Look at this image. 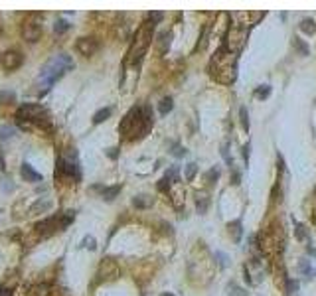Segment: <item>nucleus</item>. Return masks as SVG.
<instances>
[{
  "mask_svg": "<svg viewBox=\"0 0 316 296\" xmlns=\"http://www.w3.org/2000/svg\"><path fill=\"white\" fill-rule=\"evenodd\" d=\"M208 73L223 85L233 83L237 77V54H233L225 46H221L220 50L214 52V56L208 63Z\"/></svg>",
  "mask_w": 316,
  "mask_h": 296,
  "instance_id": "obj_1",
  "label": "nucleus"
},
{
  "mask_svg": "<svg viewBox=\"0 0 316 296\" xmlns=\"http://www.w3.org/2000/svg\"><path fill=\"white\" fill-rule=\"evenodd\" d=\"M152 124L150 107H132L121 122V132L125 140H138L142 138Z\"/></svg>",
  "mask_w": 316,
  "mask_h": 296,
  "instance_id": "obj_2",
  "label": "nucleus"
},
{
  "mask_svg": "<svg viewBox=\"0 0 316 296\" xmlns=\"http://www.w3.org/2000/svg\"><path fill=\"white\" fill-rule=\"evenodd\" d=\"M73 69V59L67 56V54H60L56 58H52L44 67H42V73H40V87H42V93L50 91L54 83H58L67 71Z\"/></svg>",
  "mask_w": 316,
  "mask_h": 296,
  "instance_id": "obj_3",
  "label": "nucleus"
},
{
  "mask_svg": "<svg viewBox=\"0 0 316 296\" xmlns=\"http://www.w3.org/2000/svg\"><path fill=\"white\" fill-rule=\"evenodd\" d=\"M152 32H154V26L146 20L134 34L132 38V44H130V50H128V63L130 65H138L146 54V48L150 46V40H152Z\"/></svg>",
  "mask_w": 316,
  "mask_h": 296,
  "instance_id": "obj_4",
  "label": "nucleus"
},
{
  "mask_svg": "<svg viewBox=\"0 0 316 296\" xmlns=\"http://www.w3.org/2000/svg\"><path fill=\"white\" fill-rule=\"evenodd\" d=\"M16 117H18V120L20 122H30V124H38V126H50V113L42 107V105H38V103H26V105H22L20 109H18V113H16Z\"/></svg>",
  "mask_w": 316,
  "mask_h": 296,
  "instance_id": "obj_5",
  "label": "nucleus"
},
{
  "mask_svg": "<svg viewBox=\"0 0 316 296\" xmlns=\"http://www.w3.org/2000/svg\"><path fill=\"white\" fill-rule=\"evenodd\" d=\"M75 219V211H63L60 215H54V217H48L44 221H38L36 223V231L42 233V235H52L56 231H62L65 229L67 225H71V221Z\"/></svg>",
  "mask_w": 316,
  "mask_h": 296,
  "instance_id": "obj_6",
  "label": "nucleus"
},
{
  "mask_svg": "<svg viewBox=\"0 0 316 296\" xmlns=\"http://www.w3.org/2000/svg\"><path fill=\"white\" fill-rule=\"evenodd\" d=\"M20 34H22V40H24V42H28V44H36V42H40V38H42V34H44V28H42L40 18H38V16H30V18H26V20L22 22V30H20Z\"/></svg>",
  "mask_w": 316,
  "mask_h": 296,
  "instance_id": "obj_7",
  "label": "nucleus"
},
{
  "mask_svg": "<svg viewBox=\"0 0 316 296\" xmlns=\"http://www.w3.org/2000/svg\"><path fill=\"white\" fill-rule=\"evenodd\" d=\"M119 272H121V270H119L117 261L105 257V259L99 263V266H97V280H99V282L115 280V278H119Z\"/></svg>",
  "mask_w": 316,
  "mask_h": 296,
  "instance_id": "obj_8",
  "label": "nucleus"
},
{
  "mask_svg": "<svg viewBox=\"0 0 316 296\" xmlns=\"http://www.w3.org/2000/svg\"><path fill=\"white\" fill-rule=\"evenodd\" d=\"M0 63H2V67L6 71H16L24 63V56L18 50H6L2 56H0Z\"/></svg>",
  "mask_w": 316,
  "mask_h": 296,
  "instance_id": "obj_9",
  "label": "nucleus"
},
{
  "mask_svg": "<svg viewBox=\"0 0 316 296\" xmlns=\"http://www.w3.org/2000/svg\"><path fill=\"white\" fill-rule=\"evenodd\" d=\"M75 50H77L81 56L91 58V56L99 50V44H97L95 38H79V40L75 42Z\"/></svg>",
  "mask_w": 316,
  "mask_h": 296,
  "instance_id": "obj_10",
  "label": "nucleus"
},
{
  "mask_svg": "<svg viewBox=\"0 0 316 296\" xmlns=\"http://www.w3.org/2000/svg\"><path fill=\"white\" fill-rule=\"evenodd\" d=\"M60 168L63 170L65 176H69V178H73V180H81V168H79L77 162H71V160H65V158H63V162L60 160Z\"/></svg>",
  "mask_w": 316,
  "mask_h": 296,
  "instance_id": "obj_11",
  "label": "nucleus"
},
{
  "mask_svg": "<svg viewBox=\"0 0 316 296\" xmlns=\"http://www.w3.org/2000/svg\"><path fill=\"white\" fill-rule=\"evenodd\" d=\"M20 176H22L24 182H42V174L36 172L28 162H24V164L20 166Z\"/></svg>",
  "mask_w": 316,
  "mask_h": 296,
  "instance_id": "obj_12",
  "label": "nucleus"
},
{
  "mask_svg": "<svg viewBox=\"0 0 316 296\" xmlns=\"http://www.w3.org/2000/svg\"><path fill=\"white\" fill-rule=\"evenodd\" d=\"M52 207H54V202L50 198H40L30 206V213H48Z\"/></svg>",
  "mask_w": 316,
  "mask_h": 296,
  "instance_id": "obj_13",
  "label": "nucleus"
},
{
  "mask_svg": "<svg viewBox=\"0 0 316 296\" xmlns=\"http://www.w3.org/2000/svg\"><path fill=\"white\" fill-rule=\"evenodd\" d=\"M152 204H154V198H152V196H148V194H138V196H134V198H132V206H134L136 209L152 207Z\"/></svg>",
  "mask_w": 316,
  "mask_h": 296,
  "instance_id": "obj_14",
  "label": "nucleus"
},
{
  "mask_svg": "<svg viewBox=\"0 0 316 296\" xmlns=\"http://www.w3.org/2000/svg\"><path fill=\"white\" fill-rule=\"evenodd\" d=\"M227 231L233 239V243H239L241 241V235H243V225H241V219H235V221H229L227 223Z\"/></svg>",
  "mask_w": 316,
  "mask_h": 296,
  "instance_id": "obj_15",
  "label": "nucleus"
},
{
  "mask_svg": "<svg viewBox=\"0 0 316 296\" xmlns=\"http://www.w3.org/2000/svg\"><path fill=\"white\" fill-rule=\"evenodd\" d=\"M194 200H196V209H198V213L204 215V213L208 211V207H210V198H208L204 192H196V194H194Z\"/></svg>",
  "mask_w": 316,
  "mask_h": 296,
  "instance_id": "obj_16",
  "label": "nucleus"
},
{
  "mask_svg": "<svg viewBox=\"0 0 316 296\" xmlns=\"http://www.w3.org/2000/svg\"><path fill=\"white\" fill-rule=\"evenodd\" d=\"M298 28H300V32H304L306 36H314V32H316V24H314L312 18H304Z\"/></svg>",
  "mask_w": 316,
  "mask_h": 296,
  "instance_id": "obj_17",
  "label": "nucleus"
},
{
  "mask_svg": "<svg viewBox=\"0 0 316 296\" xmlns=\"http://www.w3.org/2000/svg\"><path fill=\"white\" fill-rule=\"evenodd\" d=\"M119 192H121V186H111V188H103V190H101V196H103L105 202H113V200L119 196Z\"/></svg>",
  "mask_w": 316,
  "mask_h": 296,
  "instance_id": "obj_18",
  "label": "nucleus"
},
{
  "mask_svg": "<svg viewBox=\"0 0 316 296\" xmlns=\"http://www.w3.org/2000/svg\"><path fill=\"white\" fill-rule=\"evenodd\" d=\"M111 113H113V109H109V107H105V109H99V111L93 115V122H95V124H101V122H105V120L111 117Z\"/></svg>",
  "mask_w": 316,
  "mask_h": 296,
  "instance_id": "obj_19",
  "label": "nucleus"
},
{
  "mask_svg": "<svg viewBox=\"0 0 316 296\" xmlns=\"http://www.w3.org/2000/svg\"><path fill=\"white\" fill-rule=\"evenodd\" d=\"M172 107H174L172 97H164L160 103H158V113H160V115H168L172 111Z\"/></svg>",
  "mask_w": 316,
  "mask_h": 296,
  "instance_id": "obj_20",
  "label": "nucleus"
},
{
  "mask_svg": "<svg viewBox=\"0 0 316 296\" xmlns=\"http://www.w3.org/2000/svg\"><path fill=\"white\" fill-rule=\"evenodd\" d=\"M170 38L172 34L170 32H162V34H158V50L160 52H166L168 46H170Z\"/></svg>",
  "mask_w": 316,
  "mask_h": 296,
  "instance_id": "obj_21",
  "label": "nucleus"
},
{
  "mask_svg": "<svg viewBox=\"0 0 316 296\" xmlns=\"http://www.w3.org/2000/svg\"><path fill=\"white\" fill-rule=\"evenodd\" d=\"M69 28H71V24H69L67 20H63V18H58V20H56V24H54V32H56L58 36H62V34H65V32H69Z\"/></svg>",
  "mask_w": 316,
  "mask_h": 296,
  "instance_id": "obj_22",
  "label": "nucleus"
},
{
  "mask_svg": "<svg viewBox=\"0 0 316 296\" xmlns=\"http://www.w3.org/2000/svg\"><path fill=\"white\" fill-rule=\"evenodd\" d=\"M14 134H16V128H14V126H8V124L0 126V142H6V140H10Z\"/></svg>",
  "mask_w": 316,
  "mask_h": 296,
  "instance_id": "obj_23",
  "label": "nucleus"
},
{
  "mask_svg": "<svg viewBox=\"0 0 316 296\" xmlns=\"http://www.w3.org/2000/svg\"><path fill=\"white\" fill-rule=\"evenodd\" d=\"M292 46L296 48V52H298L300 56H308V54H310V48H308V46H306V44H304L302 40H298L296 36L292 38Z\"/></svg>",
  "mask_w": 316,
  "mask_h": 296,
  "instance_id": "obj_24",
  "label": "nucleus"
},
{
  "mask_svg": "<svg viewBox=\"0 0 316 296\" xmlns=\"http://www.w3.org/2000/svg\"><path fill=\"white\" fill-rule=\"evenodd\" d=\"M79 247H81V249H87V251H95V249H97V241H95L93 235H85Z\"/></svg>",
  "mask_w": 316,
  "mask_h": 296,
  "instance_id": "obj_25",
  "label": "nucleus"
},
{
  "mask_svg": "<svg viewBox=\"0 0 316 296\" xmlns=\"http://www.w3.org/2000/svg\"><path fill=\"white\" fill-rule=\"evenodd\" d=\"M294 237H296L298 241H304V239H308V229H306V225H302V223H296V225H294Z\"/></svg>",
  "mask_w": 316,
  "mask_h": 296,
  "instance_id": "obj_26",
  "label": "nucleus"
},
{
  "mask_svg": "<svg viewBox=\"0 0 316 296\" xmlns=\"http://www.w3.org/2000/svg\"><path fill=\"white\" fill-rule=\"evenodd\" d=\"M298 272H300V274H306V276L314 274V270H312V266H310V261H308V259H300V263H298Z\"/></svg>",
  "mask_w": 316,
  "mask_h": 296,
  "instance_id": "obj_27",
  "label": "nucleus"
},
{
  "mask_svg": "<svg viewBox=\"0 0 316 296\" xmlns=\"http://www.w3.org/2000/svg\"><path fill=\"white\" fill-rule=\"evenodd\" d=\"M16 101V93L12 91H0V105H10Z\"/></svg>",
  "mask_w": 316,
  "mask_h": 296,
  "instance_id": "obj_28",
  "label": "nucleus"
},
{
  "mask_svg": "<svg viewBox=\"0 0 316 296\" xmlns=\"http://www.w3.org/2000/svg\"><path fill=\"white\" fill-rule=\"evenodd\" d=\"M269 95H271V85H259V87L255 89V97L261 99V101H265Z\"/></svg>",
  "mask_w": 316,
  "mask_h": 296,
  "instance_id": "obj_29",
  "label": "nucleus"
},
{
  "mask_svg": "<svg viewBox=\"0 0 316 296\" xmlns=\"http://www.w3.org/2000/svg\"><path fill=\"white\" fill-rule=\"evenodd\" d=\"M239 120H241L243 130H245V132H249V115H247V109H245V107H241V109H239Z\"/></svg>",
  "mask_w": 316,
  "mask_h": 296,
  "instance_id": "obj_30",
  "label": "nucleus"
},
{
  "mask_svg": "<svg viewBox=\"0 0 316 296\" xmlns=\"http://www.w3.org/2000/svg\"><path fill=\"white\" fill-rule=\"evenodd\" d=\"M196 174H198V164H196V162L186 164V180H194Z\"/></svg>",
  "mask_w": 316,
  "mask_h": 296,
  "instance_id": "obj_31",
  "label": "nucleus"
},
{
  "mask_svg": "<svg viewBox=\"0 0 316 296\" xmlns=\"http://www.w3.org/2000/svg\"><path fill=\"white\" fill-rule=\"evenodd\" d=\"M164 176H166V178H168V180H170L172 184H174V182H178V178H180V172H178V166H172V168H168Z\"/></svg>",
  "mask_w": 316,
  "mask_h": 296,
  "instance_id": "obj_32",
  "label": "nucleus"
},
{
  "mask_svg": "<svg viewBox=\"0 0 316 296\" xmlns=\"http://www.w3.org/2000/svg\"><path fill=\"white\" fill-rule=\"evenodd\" d=\"M206 180H208L210 184H216V182L220 180V168H218V166H214V168L206 174Z\"/></svg>",
  "mask_w": 316,
  "mask_h": 296,
  "instance_id": "obj_33",
  "label": "nucleus"
},
{
  "mask_svg": "<svg viewBox=\"0 0 316 296\" xmlns=\"http://www.w3.org/2000/svg\"><path fill=\"white\" fill-rule=\"evenodd\" d=\"M170 186H172V182H170L166 176H164L162 180H158V184H156V188L160 190V192H170Z\"/></svg>",
  "mask_w": 316,
  "mask_h": 296,
  "instance_id": "obj_34",
  "label": "nucleus"
},
{
  "mask_svg": "<svg viewBox=\"0 0 316 296\" xmlns=\"http://www.w3.org/2000/svg\"><path fill=\"white\" fill-rule=\"evenodd\" d=\"M221 156L225 158L227 166H233V162H231V154H229V144H227V142H225V144H221Z\"/></svg>",
  "mask_w": 316,
  "mask_h": 296,
  "instance_id": "obj_35",
  "label": "nucleus"
},
{
  "mask_svg": "<svg viewBox=\"0 0 316 296\" xmlns=\"http://www.w3.org/2000/svg\"><path fill=\"white\" fill-rule=\"evenodd\" d=\"M160 20H162V12H148V22H150L152 26H156Z\"/></svg>",
  "mask_w": 316,
  "mask_h": 296,
  "instance_id": "obj_36",
  "label": "nucleus"
},
{
  "mask_svg": "<svg viewBox=\"0 0 316 296\" xmlns=\"http://www.w3.org/2000/svg\"><path fill=\"white\" fill-rule=\"evenodd\" d=\"M174 156H178V158H182V156H186L188 154V150H186V148H182V146H178V144H174L172 146V150H170Z\"/></svg>",
  "mask_w": 316,
  "mask_h": 296,
  "instance_id": "obj_37",
  "label": "nucleus"
},
{
  "mask_svg": "<svg viewBox=\"0 0 316 296\" xmlns=\"http://www.w3.org/2000/svg\"><path fill=\"white\" fill-rule=\"evenodd\" d=\"M105 154H107L111 160H117V158H119V148H107Z\"/></svg>",
  "mask_w": 316,
  "mask_h": 296,
  "instance_id": "obj_38",
  "label": "nucleus"
},
{
  "mask_svg": "<svg viewBox=\"0 0 316 296\" xmlns=\"http://www.w3.org/2000/svg\"><path fill=\"white\" fill-rule=\"evenodd\" d=\"M216 257L220 259V265H221V266H227V265H229V257H227V255H223V253H216Z\"/></svg>",
  "mask_w": 316,
  "mask_h": 296,
  "instance_id": "obj_39",
  "label": "nucleus"
},
{
  "mask_svg": "<svg viewBox=\"0 0 316 296\" xmlns=\"http://www.w3.org/2000/svg\"><path fill=\"white\" fill-rule=\"evenodd\" d=\"M286 288L290 290V294H296V290H298V282H296V280H288V282H286Z\"/></svg>",
  "mask_w": 316,
  "mask_h": 296,
  "instance_id": "obj_40",
  "label": "nucleus"
},
{
  "mask_svg": "<svg viewBox=\"0 0 316 296\" xmlns=\"http://www.w3.org/2000/svg\"><path fill=\"white\" fill-rule=\"evenodd\" d=\"M231 182H233L235 186H237V184L241 182V176H239V172H237L235 168H233V172H231Z\"/></svg>",
  "mask_w": 316,
  "mask_h": 296,
  "instance_id": "obj_41",
  "label": "nucleus"
},
{
  "mask_svg": "<svg viewBox=\"0 0 316 296\" xmlns=\"http://www.w3.org/2000/svg\"><path fill=\"white\" fill-rule=\"evenodd\" d=\"M0 296H12V290L6 286H0Z\"/></svg>",
  "mask_w": 316,
  "mask_h": 296,
  "instance_id": "obj_42",
  "label": "nucleus"
},
{
  "mask_svg": "<svg viewBox=\"0 0 316 296\" xmlns=\"http://www.w3.org/2000/svg\"><path fill=\"white\" fill-rule=\"evenodd\" d=\"M243 156H245V164L249 162V144L243 146Z\"/></svg>",
  "mask_w": 316,
  "mask_h": 296,
  "instance_id": "obj_43",
  "label": "nucleus"
},
{
  "mask_svg": "<svg viewBox=\"0 0 316 296\" xmlns=\"http://www.w3.org/2000/svg\"><path fill=\"white\" fill-rule=\"evenodd\" d=\"M6 170V162H4V156L0 154V172H4Z\"/></svg>",
  "mask_w": 316,
  "mask_h": 296,
  "instance_id": "obj_44",
  "label": "nucleus"
},
{
  "mask_svg": "<svg viewBox=\"0 0 316 296\" xmlns=\"http://www.w3.org/2000/svg\"><path fill=\"white\" fill-rule=\"evenodd\" d=\"M160 296H174V294H172V292H162Z\"/></svg>",
  "mask_w": 316,
  "mask_h": 296,
  "instance_id": "obj_45",
  "label": "nucleus"
},
{
  "mask_svg": "<svg viewBox=\"0 0 316 296\" xmlns=\"http://www.w3.org/2000/svg\"><path fill=\"white\" fill-rule=\"evenodd\" d=\"M312 223H314V225H316V213H314V217H312Z\"/></svg>",
  "mask_w": 316,
  "mask_h": 296,
  "instance_id": "obj_46",
  "label": "nucleus"
},
{
  "mask_svg": "<svg viewBox=\"0 0 316 296\" xmlns=\"http://www.w3.org/2000/svg\"><path fill=\"white\" fill-rule=\"evenodd\" d=\"M314 198H316V190H314Z\"/></svg>",
  "mask_w": 316,
  "mask_h": 296,
  "instance_id": "obj_47",
  "label": "nucleus"
}]
</instances>
